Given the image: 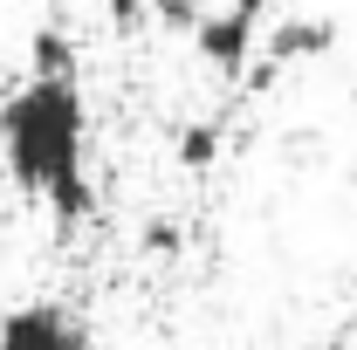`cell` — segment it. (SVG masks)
<instances>
[{
    "label": "cell",
    "mask_w": 357,
    "mask_h": 350,
    "mask_svg": "<svg viewBox=\"0 0 357 350\" xmlns=\"http://www.w3.org/2000/svg\"><path fill=\"white\" fill-rule=\"evenodd\" d=\"M255 28H261V7H206V21L192 28V48H199V62L206 69H220V76H241L248 62H255Z\"/></svg>",
    "instance_id": "2"
},
{
    "label": "cell",
    "mask_w": 357,
    "mask_h": 350,
    "mask_svg": "<svg viewBox=\"0 0 357 350\" xmlns=\"http://www.w3.org/2000/svg\"><path fill=\"white\" fill-rule=\"evenodd\" d=\"M103 14H110V28H117V35H137V28L158 14V0H103Z\"/></svg>",
    "instance_id": "7"
},
{
    "label": "cell",
    "mask_w": 357,
    "mask_h": 350,
    "mask_svg": "<svg viewBox=\"0 0 357 350\" xmlns=\"http://www.w3.org/2000/svg\"><path fill=\"white\" fill-rule=\"evenodd\" d=\"M0 350H89V330L55 303H21L0 316Z\"/></svg>",
    "instance_id": "3"
},
{
    "label": "cell",
    "mask_w": 357,
    "mask_h": 350,
    "mask_svg": "<svg viewBox=\"0 0 357 350\" xmlns=\"http://www.w3.org/2000/svg\"><path fill=\"white\" fill-rule=\"evenodd\" d=\"M316 350H351V344H344V337H330V344H316Z\"/></svg>",
    "instance_id": "10"
},
{
    "label": "cell",
    "mask_w": 357,
    "mask_h": 350,
    "mask_svg": "<svg viewBox=\"0 0 357 350\" xmlns=\"http://www.w3.org/2000/svg\"><path fill=\"white\" fill-rule=\"evenodd\" d=\"M213 158H220V124H185L178 131V165L185 172H206Z\"/></svg>",
    "instance_id": "6"
},
{
    "label": "cell",
    "mask_w": 357,
    "mask_h": 350,
    "mask_svg": "<svg viewBox=\"0 0 357 350\" xmlns=\"http://www.w3.org/2000/svg\"><path fill=\"white\" fill-rule=\"evenodd\" d=\"M144 254H178V227L172 220H151V227H144Z\"/></svg>",
    "instance_id": "9"
},
{
    "label": "cell",
    "mask_w": 357,
    "mask_h": 350,
    "mask_svg": "<svg viewBox=\"0 0 357 350\" xmlns=\"http://www.w3.org/2000/svg\"><path fill=\"white\" fill-rule=\"evenodd\" d=\"M89 117L69 76H28L0 103V158L21 192H42L62 227H83L96 213V192L83 178Z\"/></svg>",
    "instance_id": "1"
},
{
    "label": "cell",
    "mask_w": 357,
    "mask_h": 350,
    "mask_svg": "<svg viewBox=\"0 0 357 350\" xmlns=\"http://www.w3.org/2000/svg\"><path fill=\"white\" fill-rule=\"evenodd\" d=\"M151 21H165L172 35H192V28L206 21V7H199V0H158V14H151Z\"/></svg>",
    "instance_id": "8"
},
{
    "label": "cell",
    "mask_w": 357,
    "mask_h": 350,
    "mask_svg": "<svg viewBox=\"0 0 357 350\" xmlns=\"http://www.w3.org/2000/svg\"><path fill=\"white\" fill-rule=\"evenodd\" d=\"M330 48H337V21H323V14H282L268 28V62H282V69L323 62Z\"/></svg>",
    "instance_id": "4"
},
{
    "label": "cell",
    "mask_w": 357,
    "mask_h": 350,
    "mask_svg": "<svg viewBox=\"0 0 357 350\" xmlns=\"http://www.w3.org/2000/svg\"><path fill=\"white\" fill-rule=\"evenodd\" d=\"M28 69H35V76H69V83H76V42H69L62 28H35Z\"/></svg>",
    "instance_id": "5"
}]
</instances>
